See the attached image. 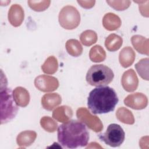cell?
Wrapping results in <instances>:
<instances>
[{"mask_svg":"<svg viewBox=\"0 0 149 149\" xmlns=\"http://www.w3.org/2000/svg\"><path fill=\"white\" fill-rule=\"evenodd\" d=\"M1 123L4 124L10 122L17 115L19 110L15 102L11 88L1 87Z\"/></svg>","mask_w":149,"mask_h":149,"instance_id":"3957f363","label":"cell"},{"mask_svg":"<svg viewBox=\"0 0 149 149\" xmlns=\"http://www.w3.org/2000/svg\"><path fill=\"white\" fill-rule=\"evenodd\" d=\"M99 139L107 145L112 147L120 146L124 141L125 133L122 127L118 124H110L105 133L98 135Z\"/></svg>","mask_w":149,"mask_h":149,"instance_id":"5b68a950","label":"cell"},{"mask_svg":"<svg viewBox=\"0 0 149 149\" xmlns=\"http://www.w3.org/2000/svg\"><path fill=\"white\" fill-rule=\"evenodd\" d=\"M114 74L108 66L104 65H94L88 70L86 79L91 86L100 87L109 84L113 80Z\"/></svg>","mask_w":149,"mask_h":149,"instance_id":"277c9868","label":"cell"},{"mask_svg":"<svg viewBox=\"0 0 149 149\" xmlns=\"http://www.w3.org/2000/svg\"><path fill=\"white\" fill-rule=\"evenodd\" d=\"M58 140L64 148L83 147L87 145L89 133L86 125L80 120H70L59 126Z\"/></svg>","mask_w":149,"mask_h":149,"instance_id":"6da1fadb","label":"cell"},{"mask_svg":"<svg viewBox=\"0 0 149 149\" xmlns=\"http://www.w3.org/2000/svg\"><path fill=\"white\" fill-rule=\"evenodd\" d=\"M80 21V13L76 8L72 6H66L60 11L59 22L60 25L64 29H75L79 26Z\"/></svg>","mask_w":149,"mask_h":149,"instance_id":"8992f818","label":"cell"},{"mask_svg":"<svg viewBox=\"0 0 149 149\" xmlns=\"http://www.w3.org/2000/svg\"><path fill=\"white\" fill-rule=\"evenodd\" d=\"M119 101L116 91L109 86L97 87L90 91L87 98V107L94 114L112 112Z\"/></svg>","mask_w":149,"mask_h":149,"instance_id":"7a4b0ae2","label":"cell"}]
</instances>
